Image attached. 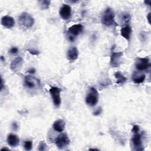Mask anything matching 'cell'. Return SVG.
Returning a JSON list of instances; mask_svg holds the SVG:
<instances>
[{
    "label": "cell",
    "instance_id": "ffe728a7",
    "mask_svg": "<svg viewBox=\"0 0 151 151\" xmlns=\"http://www.w3.org/2000/svg\"><path fill=\"white\" fill-rule=\"evenodd\" d=\"M50 3L51 2L50 1H47V0H42V1H38L40 7L42 10H45L48 9L50 6Z\"/></svg>",
    "mask_w": 151,
    "mask_h": 151
},
{
    "label": "cell",
    "instance_id": "f546056e",
    "mask_svg": "<svg viewBox=\"0 0 151 151\" xmlns=\"http://www.w3.org/2000/svg\"><path fill=\"white\" fill-rule=\"evenodd\" d=\"M3 87H4V83H3V79H2V78L1 77V87H0V90H1H1H2V88H3Z\"/></svg>",
    "mask_w": 151,
    "mask_h": 151
},
{
    "label": "cell",
    "instance_id": "d6986e66",
    "mask_svg": "<svg viewBox=\"0 0 151 151\" xmlns=\"http://www.w3.org/2000/svg\"><path fill=\"white\" fill-rule=\"evenodd\" d=\"M114 77L116 78V83L118 84H123L127 80V78L125 77L120 71L115 73Z\"/></svg>",
    "mask_w": 151,
    "mask_h": 151
},
{
    "label": "cell",
    "instance_id": "4fadbf2b",
    "mask_svg": "<svg viewBox=\"0 0 151 151\" xmlns=\"http://www.w3.org/2000/svg\"><path fill=\"white\" fill-rule=\"evenodd\" d=\"M22 64L23 59L21 57H17L12 61L10 64V68L13 71H17L21 68Z\"/></svg>",
    "mask_w": 151,
    "mask_h": 151
},
{
    "label": "cell",
    "instance_id": "ba28073f",
    "mask_svg": "<svg viewBox=\"0 0 151 151\" xmlns=\"http://www.w3.org/2000/svg\"><path fill=\"white\" fill-rule=\"evenodd\" d=\"M131 142L132 143L134 150H143L144 148L142 144V140L141 134L139 132L133 133V136L131 139Z\"/></svg>",
    "mask_w": 151,
    "mask_h": 151
},
{
    "label": "cell",
    "instance_id": "83f0119b",
    "mask_svg": "<svg viewBox=\"0 0 151 151\" xmlns=\"http://www.w3.org/2000/svg\"><path fill=\"white\" fill-rule=\"evenodd\" d=\"M29 53H31V54H33V55H37L38 54V51H36V50H27Z\"/></svg>",
    "mask_w": 151,
    "mask_h": 151
},
{
    "label": "cell",
    "instance_id": "8fae6325",
    "mask_svg": "<svg viewBox=\"0 0 151 151\" xmlns=\"http://www.w3.org/2000/svg\"><path fill=\"white\" fill-rule=\"evenodd\" d=\"M1 22L2 26H4L5 28L8 29L12 28L15 25L14 19L12 17L9 15L4 16L1 18Z\"/></svg>",
    "mask_w": 151,
    "mask_h": 151
},
{
    "label": "cell",
    "instance_id": "52a82bcc",
    "mask_svg": "<svg viewBox=\"0 0 151 151\" xmlns=\"http://www.w3.org/2000/svg\"><path fill=\"white\" fill-rule=\"evenodd\" d=\"M123 55L122 51L115 52L111 49V54L110 55V65L112 67H117L120 65L121 58Z\"/></svg>",
    "mask_w": 151,
    "mask_h": 151
},
{
    "label": "cell",
    "instance_id": "cb8c5ba5",
    "mask_svg": "<svg viewBox=\"0 0 151 151\" xmlns=\"http://www.w3.org/2000/svg\"><path fill=\"white\" fill-rule=\"evenodd\" d=\"M102 112V109L101 107H98L94 112H93V115L94 116H98L99 114H100Z\"/></svg>",
    "mask_w": 151,
    "mask_h": 151
},
{
    "label": "cell",
    "instance_id": "8992f818",
    "mask_svg": "<svg viewBox=\"0 0 151 151\" xmlns=\"http://www.w3.org/2000/svg\"><path fill=\"white\" fill-rule=\"evenodd\" d=\"M150 66L148 58H137L135 62L136 68L139 71L147 70Z\"/></svg>",
    "mask_w": 151,
    "mask_h": 151
},
{
    "label": "cell",
    "instance_id": "ac0fdd59",
    "mask_svg": "<svg viewBox=\"0 0 151 151\" xmlns=\"http://www.w3.org/2000/svg\"><path fill=\"white\" fill-rule=\"evenodd\" d=\"M121 35L124 37L126 40L129 41L132 34V28L130 25H127L122 27L120 29Z\"/></svg>",
    "mask_w": 151,
    "mask_h": 151
},
{
    "label": "cell",
    "instance_id": "9c48e42d",
    "mask_svg": "<svg viewBox=\"0 0 151 151\" xmlns=\"http://www.w3.org/2000/svg\"><path fill=\"white\" fill-rule=\"evenodd\" d=\"M24 84L28 89H34L37 86H40V81L34 77L27 75L24 77Z\"/></svg>",
    "mask_w": 151,
    "mask_h": 151
},
{
    "label": "cell",
    "instance_id": "f1b7e54d",
    "mask_svg": "<svg viewBox=\"0 0 151 151\" xmlns=\"http://www.w3.org/2000/svg\"><path fill=\"white\" fill-rule=\"evenodd\" d=\"M27 72H28V73H29V74H34V73H35V68H30L29 70H28Z\"/></svg>",
    "mask_w": 151,
    "mask_h": 151
},
{
    "label": "cell",
    "instance_id": "484cf974",
    "mask_svg": "<svg viewBox=\"0 0 151 151\" xmlns=\"http://www.w3.org/2000/svg\"><path fill=\"white\" fill-rule=\"evenodd\" d=\"M139 126L138 125H134L133 126V128H132V132L134 133H137V132H139Z\"/></svg>",
    "mask_w": 151,
    "mask_h": 151
},
{
    "label": "cell",
    "instance_id": "3957f363",
    "mask_svg": "<svg viewBox=\"0 0 151 151\" xmlns=\"http://www.w3.org/2000/svg\"><path fill=\"white\" fill-rule=\"evenodd\" d=\"M99 100V93L97 90L94 87L89 89L88 93L86 97V103L90 106H94Z\"/></svg>",
    "mask_w": 151,
    "mask_h": 151
},
{
    "label": "cell",
    "instance_id": "44dd1931",
    "mask_svg": "<svg viewBox=\"0 0 151 151\" xmlns=\"http://www.w3.org/2000/svg\"><path fill=\"white\" fill-rule=\"evenodd\" d=\"M131 17L130 15L127 12H123L121 15V19L122 21L126 24H127L129 22L130 20Z\"/></svg>",
    "mask_w": 151,
    "mask_h": 151
},
{
    "label": "cell",
    "instance_id": "5b68a950",
    "mask_svg": "<svg viewBox=\"0 0 151 151\" xmlns=\"http://www.w3.org/2000/svg\"><path fill=\"white\" fill-rule=\"evenodd\" d=\"M61 90L57 87H52L50 89V93L51 96L53 103L56 107H58L61 103L60 93Z\"/></svg>",
    "mask_w": 151,
    "mask_h": 151
},
{
    "label": "cell",
    "instance_id": "7c38bea8",
    "mask_svg": "<svg viewBox=\"0 0 151 151\" xmlns=\"http://www.w3.org/2000/svg\"><path fill=\"white\" fill-rule=\"evenodd\" d=\"M67 57L70 62H73L76 60L78 57V51L76 47H70L67 52Z\"/></svg>",
    "mask_w": 151,
    "mask_h": 151
},
{
    "label": "cell",
    "instance_id": "4316f807",
    "mask_svg": "<svg viewBox=\"0 0 151 151\" xmlns=\"http://www.w3.org/2000/svg\"><path fill=\"white\" fill-rule=\"evenodd\" d=\"M12 129L14 131H16V130H18V124H17V122H14L12 123Z\"/></svg>",
    "mask_w": 151,
    "mask_h": 151
},
{
    "label": "cell",
    "instance_id": "603a6c76",
    "mask_svg": "<svg viewBox=\"0 0 151 151\" xmlns=\"http://www.w3.org/2000/svg\"><path fill=\"white\" fill-rule=\"evenodd\" d=\"M46 146H47V145L44 143V141H41L40 143H39L38 150H45L46 149Z\"/></svg>",
    "mask_w": 151,
    "mask_h": 151
},
{
    "label": "cell",
    "instance_id": "7402d4cb",
    "mask_svg": "<svg viewBox=\"0 0 151 151\" xmlns=\"http://www.w3.org/2000/svg\"><path fill=\"white\" fill-rule=\"evenodd\" d=\"M24 149L26 150H31L32 147V142L31 140H26L24 144Z\"/></svg>",
    "mask_w": 151,
    "mask_h": 151
},
{
    "label": "cell",
    "instance_id": "7a4b0ae2",
    "mask_svg": "<svg viewBox=\"0 0 151 151\" xmlns=\"http://www.w3.org/2000/svg\"><path fill=\"white\" fill-rule=\"evenodd\" d=\"M19 23L26 28H31L34 24V19L32 16L26 12L21 13L18 17Z\"/></svg>",
    "mask_w": 151,
    "mask_h": 151
},
{
    "label": "cell",
    "instance_id": "2e32d148",
    "mask_svg": "<svg viewBox=\"0 0 151 151\" xmlns=\"http://www.w3.org/2000/svg\"><path fill=\"white\" fill-rule=\"evenodd\" d=\"M65 126V123L64 121L62 119H58L54 122L52 124V128L55 131L61 133L64 130Z\"/></svg>",
    "mask_w": 151,
    "mask_h": 151
},
{
    "label": "cell",
    "instance_id": "1f68e13d",
    "mask_svg": "<svg viewBox=\"0 0 151 151\" xmlns=\"http://www.w3.org/2000/svg\"><path fill=\"white\" fill-rule=\"evenodd\" d=\"M150 12H149V13L148 14V15H147V20H148V21H149V23H150Z\"/></svg>",
    "mask_w": 151,
    "mask_h": 151
},
{
    "label": "cell",
    "instance_id": "4dcf8cb0",
    "mask_svg": "<svg viewBox=\"0 0 151 151\" xmlns=\"http://www.w3.org/2000/svg\"><path fill=\"white\" fill-rule=\"evenodd\" d=\"M144 2H145V4H146V5L150 6V3H151V1H145Z\"/></svg>",
    "mask_w": 151,
    "mask_h": 151
},
{
    "label": "cell",
    "instance_id": "5bb4252c",
    "mask_svg": "<svg viewBox=\"0 0 151 151\" xmlns=\"http://www.w3.org/2000/svg\"><path fill=\"white\" fill-rule=\"evenodd\" d=\"M83 30V26L81 24H74L71 26L68 30V32L74 36H77Z\"/></svg>",
    "mask_w": 151,
    "mask_h": 151
},
{
    "label": "cell",
    "instance_id": "9a60e30c",
    "mask_svg": "<svg viewBox=\"0 0 151 151\" xmlns=\"http://www.w3.org/2000/svg\"><path fill=\"white\" fill-rule=\"evenodd\" d=\"M7 143L12 147H17L19 144V139L18 137L14 134H9L7 137Z\"/></svg>",
    "mask_w": 151,
    "mask_h": 151
},
{
    "label": "cell",
    "instance_id": "277c9868",
    "mask_svg": "<svg viewBox=\"0 0 151 151\" xmlns=\"http://www.w3.org/2000/svg\"><path fill=\"white\" fill-rule=\"evenodd\" d=\"M70 143V140L67 133H61L55 140V144L59 149H63L67 147Z\"/></svg>",
    "mask_w": 151,
    "mask_h": 151
},
{
    "label": "cell",
    "instance_id": "30bf717a",
    "mask_svg": "<svg viewBox=\"0 0 151 151\" xmlns=\"http://www.w3.org/2000/svg\"><path fill=\"white\" fill-rule=\"evenodd\" d=\"M59 14L63 19H69L71 17V8L67 4H63L60 9Z\"/></svg>",
    "mask_w": 151,
    "mask_h": 151
},
{
    "label": "cell",
    "instance_id": "d4e9b609",
    "mask_svg": "<svg viewBox=\"0 0 151 151\" xmlns=\"http://www.w3.org/2000/svg\"><path fill=\"white\" fill-rule=\"evenodd\" d=\"M18 51V48L17 47H12L10 49V50L9 51V52L10 54H17Z\"/></svg>",
    "mask_w": 151,
    "mask_h": 151
},
{
    "label": "cell",
    "instance_id": "e0dca14e",
    "mask_svg": "<svg viewBox=\"0 0 151 151\" xmlns=\"http://www.w3.org/2000/svg\"><path fill=\"white\" fill-rule=\"evenodd\" d=\"M146 78V76L145 74L140 73V72L134 71L132 75V80L133 82L136 84H140L144 81Z\"/></svg>",
    "mask_w": 151,
    "mask_h": 151
},
{
    "label": "cell",
    "instance_id": "d6a6232c",
    "mask_svg": "<svg viewBox=\"0 0 151 151\" xmlns=\"http://www.w3.org/2000/svg\"><path fill=\"white\" fill-rule=\"evenodd\" d=\"M1 60L2 61H5V59L4 58V57L2 55L1 56Z\"/></svg>",
    "mask_w": 151,
    "mask_h": 151
},
{
    "label": "cell",
    "instance_id": "6da1fadb",
    "mask_svg": "<svg viewBox=\"0 0 151 151\" xmlns=\"http://www.w3.org/2000/svg\"><path fill=\"white\" fill-rule=\"evenodd\" d=\"M101 23L106 27H110L116 24L114 12L111 8L108 7L106 9L101 16Z\"/></svg>",
    "mask_w": 151,
    "mask_h": 151
}]
</instances>
